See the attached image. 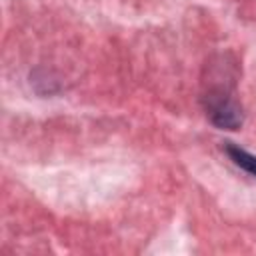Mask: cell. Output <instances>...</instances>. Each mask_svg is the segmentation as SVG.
<instances>
[{
  "label": "cell",
  "instance_id": "7a4b0ae2",
  "mask_svg": "<svg viewBox=\"0 0 256 256\" xmlns=\"http://www.w3.org/2000/svg\"><path fill=\"white\" fill-rule=\"evenodd\" d=\"M226 152H228L230 160L236 166H240L244 172L256 176V156L254 154H250L248 150H244V148H240V146H236L232 142H226Z\"/></svg>",
  "mask_w": 256,
  "mask_h": 256
},
{
  "label": "cell",
  "instance_id": "6da1fadb",
  "mask_svg": "<svg viewBox=\"0 0 256 256\" xmlns=\"http://www.w3.org/2000/svg\"><path fill=\"white\" fill-rule=\"evenodd\" d=\"M208 114L212 124L226 130H236L242 124L240 106L226 94H210L208 96Z\"/></svg>",
  "mask_w": 256,
  "mask_h": 256
}]
</instances>
